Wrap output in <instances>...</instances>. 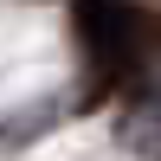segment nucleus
<instances>
[{"instance_id": "1", "label": "nucleus", "mask_w": 161, "mask_h": 161, "mask_svg": "<svg viewBox=\"0 0 161 161\" xmlns=\"http://www.w3.org/2000/svg\"><path fill=\"white\" fill-rule=\"evenodd\" d=\"M77 32H84L90 58L110 64V71H136L155 45L148 13H136L129 0H77Z\"/></svg>"}]
</instances>
